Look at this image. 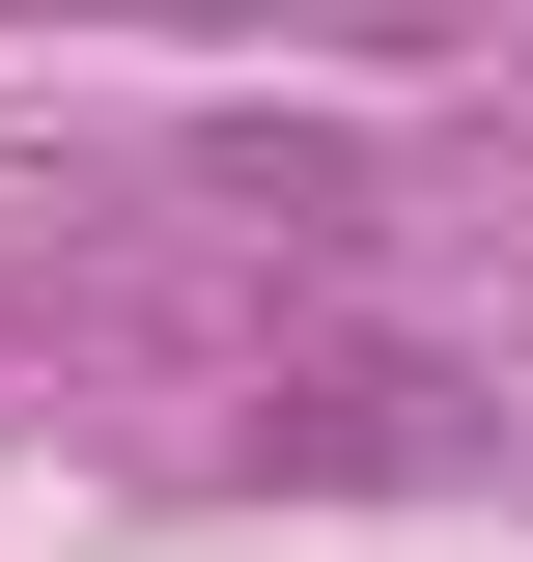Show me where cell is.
Listing matches in <instances>:
<instances>
[{"label": "cell", "instance_id": "6da1fadb", "mask_svg": "<svg viewBox=\"0 0 533 562\" xmlns=\"http://www.w3.org/2000/svg\"><path fill=\"white\" fill-rule=\"evenodd\" d=\"M450 450H477L450 366H281L253 394V479H450Z\"/></svg>", "mask_w": 533, "mask_h": 562}, {"label": "cell", "instance_id": "7a4b0ae2", "mask_svg": "<svg viewBox=\"0 0 533 562\" xmlns=\"http://www.w3.org/2000/svg\"><path fill=\"white\" fill-rule=\"evenodd\" d=\"M29 29H57V0H29ZM84 29H197V0H84Z\"/></svg>", "mask_w": 533, "mask_h": 562}]
</instances>
